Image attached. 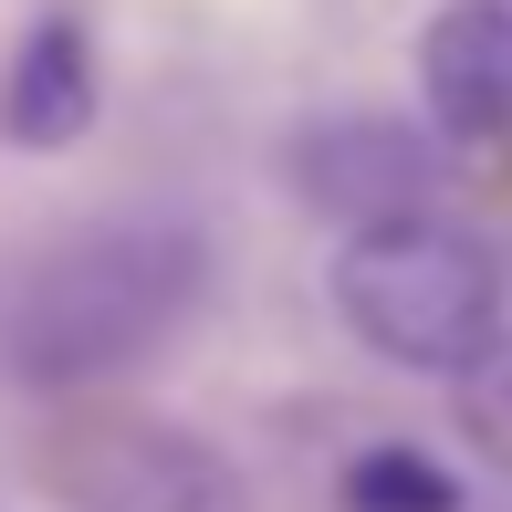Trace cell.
<instances>
[{
  "label": "cell",
  "instance_id": "cell-2",
  "mask_svg": "<svg viewBox=\"0 0 512 512\" xmlns=\"http://www.w3.org/2000/svg\"><path fill=\"white\" fill-rule=\"evenodd\" d=\"M335 314L366 356L408 366V377H460L502 335V262L481 230L439 220V209H408V220L345 230Z\"/></svg>",
  "mask_w": 512,
  "mask_h": 512
},
{
  "label": "cell",
  "instance_id": "cell-3",
  "mask_svg": "<svg viewBox=\"0 0 512 512\" xmlns=\"http://www.w3.org/2000/svg\"><path fill=\"white\" fill-rule=\"evenodd\" d=\"M42 492L63 512H251V481L199 429L147 408H74L32 450Z\"/></svg>",
  "mask_w": 512,
  "mask_h": 512
},
{
  "label": "cell",
  "instance_id": "cell-1",
  "mask_svg": "<svg viewBox=\"0 0 512 512\" xmlns=\"http://www.w3.org/2000/svg\"><path fill=\"white\" fill-rule=\"evenodd\" d=\"M209 293V241L189 220H84L63 241L21 251L0 272V377L32 398H84V387L147 366Z\"/></svg>",
  "mask_w": 512,
  "mask_h": 512
},
{
  "label": "cell",
  "instance_id": "cell-6",
  "mask_svg": "<svg viewBox=\"0 0 512 512\" xmlns=\"http://www.w3.org/2000/svg\"><path fill=\"white\" fill-rule=\"evenodd\" d=\"M418 95L450 147L512 136V0H450L418 32Z\"/></svg>",
  "mask_w": 512,
  "mask_h": 512
},
{
  "label": "cell",
  "instance_id": "cell-4",
  "mask_svg": "<svg viewBox=\"0 0 512 512\" xmlns=\"http://www.w3.org/2000/svg\"><path fill=\"white\" fill-rule=\"evenodd\" d=\"M283 189L335 230H377V220H408V209L439 199V136L408 126V115H377V105H345V115H314L304 136L283 147Z\"/></svg>",
  "mask_w": 512,
  "mask_h": 512
},
{
  "label": "cell",
  "instance_id": "cell-5",
  "mask_svg": "<svg viewBox=\"0 0 512 512\" xmlns=\"http://www.w3.org/2000/svg\"><path fill=\"white\" fill-rule=\"evenodd\" d=\"M105 115V63H95V32H84L74 11H42L32 32L11 42V63H0V147L21 157H63L84 147Z\"/></svg>",
  "mask_w": 512,
  "mask_h": 512
},
{
  "label": "cell",
  "instance_id": "cell-8",
  "mask_svg": "<svg viewBox=\"0 0 512 512\" xmlns=\"http://www.w3.org/2000/svg\"><path fill=\"white\" fill-rule=\"evenodd\" d=\"M450 418H460V439L512 481V335H492V345L450 377Z\"/></svg>",
  "mask_w": 512,
  "mask_h": 512
},
{
  "label": "cell",
  "instance_id": "cell-7",
  "mask_svg": "<svg viewBox=\"0 0 512 512\" xmlns=\"http://www.w3.org/2000/svg\"><path fill=\"white\" fill-rule=\"evenodd\" d=\"M335 502L345 512H460V471L429 460L418 439H366V450L345 460Z\"/></svg>",
  "mask_w": 512,
  "mask_h": 512
}]
</instances>
